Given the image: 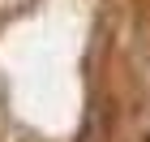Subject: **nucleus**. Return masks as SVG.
I'll return each mask as SVG.
<instances>
[{
    "instance_id": "nucleus-1",
    "label": "nucleus",
    "mask_w": 150,
    "mask_h": 142,
    "mask_svg": "<svg viewBox=\"0 0 150 142\" xmlns=\"http://www.w3.org/2000/svg\"><path fill=\"white\" fill-rule=\"evenodd\" d=\"M107 138H112V121H107V108L94 99V103L86 108V125H81L77 142H107Z\"/></svg>"
}]
</instances>
